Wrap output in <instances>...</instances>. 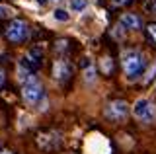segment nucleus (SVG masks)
Here are the masks:
<instances>
[{"label":"nucleus","mask_w":156,"mask_h":154,"mask_svg":"<svg viewBox=\"0 0 156 154\" xmlns=\"http://www.w3.org/2000/svg\"><path fill=\"white\" fill-rule=\"evenodd\" d=\"M144 70V57L136 51H129L123 55V72L129 80H135Z\"/></svg>","instance_id":"nucleus-1"},{"label":"nucleus","mask_w":156,"mask_h":154,"mask_svg":"<svg viewBox=\"0 0 156 154\" xmlns=\"http://www.w3.org/2000/svg\"><path fill=\"white\" fill-rule=\"evenodd\" d=\"M4 37L10 43H23L29 37V27L23 20H12L4 30Z\"/></svg>","instance_id":"nucleus-2"},{"label":"nucleus","mask_w":156,"mask_h":154,"mask_svg":"<svg viewBox=\"0 0 156 154\" xmlns=\"http://www.w3.org/2000/svg\"><path fill=\"white\" fill-rule=\"evenodd\" d=\"M133 115L136 119H140L143 123H150L156 117V105H154V102H152V100H146V98L136 100L135 105H133Z\"/></svg>","instance_id":"nucleus-3"},{"label":"nucleus","mask_w":156,"mask_h":154,"mask_svg":"<svg viewBox=\"0 0 156 154\" xmlns=\"http://www.w3.org/2000/svg\"><path fill=\"white\" fill-rule=\"evenodd\" d=\"M22 96H23V100H26L27 103H37L39 100L43 98V86L35 76L27 78L26 82L22 84Z\"/></svg>","instance_id":"nucleus-4"},{"label":"nucleus","mask_w":156,"mask_h":154,"mask_svg":"<svg viewBox=\"0 0 156 154\" xmlns=\"http://www.w3.org/2000/svg\"><path fill=\"white\" fill-rule=\"evenodd\" d=\"M37 144L43 148V150H57L61 148V133L57 131H47V133H39L37 135Z\"/></svg>","instance_id":"nucleus-5"},{"label":"nucleus","mask_w":156,"mask_h":154,"mask_svg":"<svg viewBox=\"0 0 156 154\" xmlns=\"http://www.w3.org/2000/svg\"><path fill=\"white\" fill-rule=\"evenodd\" d=\"M129 113V103L125 100H115L105 107V117L113 119V121H119V119H125V115Z\"/></svg>","instance_id":"nucleus-6"},{"label":"nucleus","mask_w":156,"mask_h":154,"mask_svg":"<svg viewBox=\"0 0 156 154\" xmlns=\"http://www.w3.org/2000/svg\"><path fill=\"white\" fill-rule=\"evenodd\" d=\"M72 72H74V66L68 61L61 59V61H55V65H53V76H55V80H58V82H66L72 76Z\"/></svg>","instance_id":"nucleus-7"},{"label":"nucleus","mask_w":156,"mask_h":154,"mask_svg":"<svg viewBox=\"0 0 156 154\" xmlns=\"http://www.w3.org/2000/svg\"><path fill=\"white\" fill-rule=\"evenodd\" d=\"M119 23H121L123 30H140V27H143V20H140L136 14H123Z\"/></svg>","instance_id":"nucleus-8"},{"label":"nucleus","mask_w":156,"mask_h":154,"mask_svg":"<svg viewBox=\"0 0 156 154\" xmlns=\"http://www.w3.org/2000/svg\"><path fill=\"white\" fill-rule=\"evenodd\" d=\"M86 6H88V0H70V8H72V10H76V12L84 10Z\"/></svg>","instance_id":"nucleus-9"},{"label":"nucleus","mask_w":156,"mask_h":154,"mask_svg":"<svg viewBox=\"0 0 156 154\" xmlns=\"http://www.w3.org/2000/svg\"><path fill=\"white\" fill-rule=\"evenodd\" d=\"M101 70H104L105 74H111V70H113V62H111V59H109V57L101 59Z\"/></svg>","instance_id":"nucleus-10"},{"label":"nucleus","mask_w":156,"mask_h":154,"mask_svg":"<svg viewBox=\"0 0 156 154\" xmlns=\"http://www.w3.org/2000/svg\"><path fill=\"white\" fill-rule=\"evenodd\" d=\"M53 16H55V20H58V22H68V20H70V16H68L65 10H55Z\"/></svg>","instance_id":"nucleus-11"},{"label":"nucleus","mask_w":156,"mask_h":154,"mask_svg":"<svg viewBox=\"0 0 156 154\" xmlns=\"http://www.w3.org/2000/svg\"><path fill=\"white\" fill-rule=\"evenodd\" d=\"M68 45H70V43H68L66 39H61V41L55 45V51H57V53H65V51H68Z\"/></svg>","instance_id":"nucleus-12"},{"label":"nucleus","mask_w":156,"mask_h":154,"mask_svg":"<svg viewBox=\"0 0 156 154\" xmlns=\"http://www.w3.org/2000/svg\"><path fill=\"white\" fill-rule=\"evenodd\" d=\"M12 16V10H10L8 6H4V4H0V20H4V18H10Z\"/></svg>","instance_id":"nucleus-13"},{"label":"nucleus","mask_w":156,"mask_h":154,"mask_svg":"<svg viewBox=\"0 0 156 154\" xmlns=\"http://www.w3.org/2000/svg\"><path fill=\"white\" fill-rule=\"evenodd\" d=\"M146 31H148V37L156 43V23H150V26L146 27Z\"/></svg>","instance_id":"nucleus-14"},{"label":"nucleus","mask_w":156,"mask_h":154,"mask_svg":"<svg viewBox=\"0 0 156 154\" xmlns=\"http://www.w3.org/2000/svg\"><path fill=\"white\" fill-rule=\"evenodd\" d=\"M154 74H156V65L152 66V70H148L146 72V78H144V84H150L154 80Z\"/></svg>","instance_id":"nucleus-15"},{"label":"nucleus","mask_w":156,"mask_h":154,"mask_svg":"<svg viewBox=\"0 0 156 154\" xmlns=\"http://www.w3.org/2000/svg\"><path fill=\"white\" fill-rule=\"evenodd\" d=\"M113 2V6H127V4H131L133 0H111Z\"/></svg>","instance_id":"nucleus-16"},{"label":"nucleus","mask_w":156,"mask_h":154,"mask_svg":"<svg viewBox=\"0 0 156 154\" xmlns=\"http://www.w3.org/2000/svg\"><path fill=\"white\" fill-rule=\"evenodd\" d=\"M4 82H6V72L0 68V88H2V84H4Z\"/></svg>","instance_id":"nucleus-17"},{"label":"nucleus","mask_w":156,"mask_h":154,"mask_svg":"<svg viewBox=\"0 0 156 154\" xmlns=\"http://www.w3.org/2000/svg\"><path fill=\"white\" fill-rule=\"evenodd\" d=\"M148 10H150V12H156V0H152V2H148Z\"/></svg>","instance_id":"nucleus-18"},{"label":"nucleus","mask_w":156,"mask_h":154,"mask_svg":"<svg viewBox=\"0 0 156 154\" xmlns=\"http://www.w3.org/2000/svg\"><path fill=\"white\" fill-rule=\"evenodd\" d=\"M37 4H47V0H37Z\"/></svg>","instance_id":"nucleus-19"},{"label":"nucleus","mask_w":156,"mask_h":154,"mask_svg":"<svg viewBox=\"0 0 156 154\" xmlns=\"http://www.w3.org/2000/svg\"><path fill=\"white\" fill-rule=\"evenodd\" d=\"M2 154H12V152H8V150H6V152H2Z\"/></svg>","instance_id":"nucleus-20"}]
</instances>
